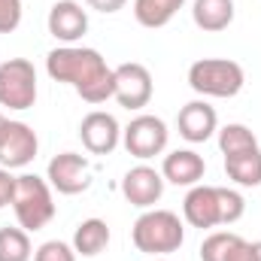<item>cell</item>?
<instances>
[{
	"label": "cell",
	"mask_w": 261,
	"mask_h": 261,
	"mask_svg": "<svg viewBox=\"0 0 261 261\" xmlns=\"http://www.w3.org/2000/svg\"><path fill=\"white\" fill-rule=\"evenodd\" d=\"M107 243H110V225L103 219H85L73 234V249L85 258L100 255L107 249Z\"/></svg>",
	"instance_id": "18"
},
{
	"label": "cell",
	"mask_w": 261,
	"mask_h": 261,
	"mask_svg": "<svg viewBox=\"0 0 261 261\" xmlns=\"http://www.w3.org/2000/svg\"><path fill=\"white\" fill-rule=\"evenodd\" d=\"M192 18L200 31L219 34L234 21V0H195L192 3Z\"/></svg>",
	"instance_id": "16"
},
{
	"label": "cell",
	"mask_w": 261,
	"mask_h": 261,
	"mask_svg": "<svg viewBox=\"0 0 261 261\" xmlns=\"http://www.w3.org/2000/svg\"><path fill=\"white\" fill-rule=\"evenodd\" d=\"M167 137H170V130L158 116H137V119H130L128 128L122 130V143H125L128 155L140 158V161H149V158L161 155L167 149Z\"/></svg>",
	"instance_id": "6"
},
{
	"label": "cell",
	"mask_w": 261,
	"mask_h": 261,
	"mask_svg": "<svg viewBox=\"0 0 261 261\" xmlns=\"http://www.w3.org/2000/svg\"><path fill=\"white\" fill-rule=\"evenodd\" d=\"M122 195L128 197V203L140 206V210H149L164 195V176L149 164L130 167L125 173V179H122Z\"/></svg>",
	"instance_id": "11"
},
{
	"label": "cell",
	"mask_w": 261,
	"mask_h": 261,
	"mask_svg": "<svg viewBox=\"0 0 261 261\" xmlns=\"http://www.w3.org/2000/svg\"><path fill=\"white\" fill-rule=\"evenodd\" d=\"M34 261H76V249L61 243V240H46L34 252Z\"/></svg>",
	"instance_id": "24"
},
{
	"label": "cell",
	"mask_w": 261,
	"mask_h": 261,
	"mask_svg": "<svg viewBox=\"0 0 261 261\" xmlns=\"http://www.w3.org/2000/svg\"><path fill=\"white\" fill-rule=\"evenodd\" d=\"M219 210H222V225H234L246 213V200L234 189H219Z\"/></svg>",
	"instance_id": "23"
},
{
	"label": "cell",
	"mask_w": 261,
	"mask_h": 261,
	"mask_svg": "<svg viewBox=\"0 0 261 261\" xmlns=\"http://www.w3.org/2000/svg\"><path fill=\"white\" fill-rule=\"evenodd\" d=\"M49 186L58 192V195H79L88 189V161L76 152H61L49 161Z\"/></svg>",
	"instance_id": "9"
},
{
	"label": "cell",
	"mask_w": 261,
	"mask_h": 261,
	"mask_svg": "<svg viewBox=\"0 0 261 261\" xmlns=\"http://www.w3.org/2000/svg\"><path fill=\"white\" fill-rule=\"evenodd\" d=\"M31 237L24 228H0V261H31Z\"/></svg>",
	"instance_id": "20"
},
{
	"label": "cell",
	"mask_w": 261,
	"mask_h": 261,
	"mask_svg": "<svg viewBox=\"0 0 261 261\" xmlns=\"http://www.w3.org/2000/svg\"><path fill=\"white\" fill-rule=\"evenodd\" d=\"M40 140L37 130L24 122H6V128L0 134V167L15 170V167H28L37 158Z\"/></svg>",
	"instance_id": "8"
},
{
	"label": "cell",
	"mask_w": 261,
	"mask_h": 261,
	"mask_svg": "<svg viewBox=\"0 0 261 261\" xmlns=\"http://www.w3.org/2000/svg\"><path fill=\"white\" fill-rule=\"evenodd\" d=\"M12 210L15 219L24 231H40L55 219V200L52 186L37 176V173H21L15 176V192H12Z\"/></svg>",
	"instance_id": "3"
},
{
	"label": "cell",
	"mask_w": 261,
	"mask_h": 261,
	"mask_svg": "<svg viewBox=\"0 0 261 261\" xmlns=\"http://www.w3.org/2000/svg\"><path fill=\"white\" fill-rule=\"evenodd\" d=\"M216 125H219L216 110H213L206 100H192V103H186V107L179 110V116H176V130H179V137L189 140V143H203V140H210V137L216 134Z\"/></svg>",
	"instance_id": "14"
},
{
	"label": "cell",
	"mask_w": 261,
	"mask_h": 261,
	"mask_svg": "<svg viewBox=\"0 0 261 261\" xmlns=\"http://www.w3.org/2000/svg\"><path fill=\"white\" fill-rule=\"evenodd\" d=\"M182 216L192 228H216L222 225L219 210V186H192V192L182 200Z\"/></svg>",
	"instance_id": "13"
},
{
	"label": "cell",
	"mask_w": 261,
	"mask_h": 261,
	"mask_svg": "<svg viewBox=\"0 0 261 261\" xmlns=\"http://www.w3.org/2000/svg\"><path fill=\"white\" fill-rule=\"evenodd\" d=\"M219 149L222 155H240V152L258 149V137L246 125H225L219 130Z\"/></svg>",
	"instance_id": "21"
},
{
	"label": "cell",
	"mask_w": 261,
	"mask_h": 261,
	"mask_svg": "<svg viewBox=\"0 0 261 261\" xmlns=\"http://www.w3.org/2000/svg\"><path fill=\"white\" fill-rule=\"evenodd\" d=\"M246 82L243 67L231 58H200L189 67V85L203 97H234Z\"/></svg>",
	"instance_id": "4"
},
{
	"label": "cell",
	"mask_w": 261,
	"mask_h": 261,
	"mask_svg": "<svg viewBox=\"0 0 261 261\" xmlns=\"http://www.w3.org/2000/svg\"><path fill=\"white\" fill-rule=\"evenodd\" d=\"M155 261H167V258H155Z\"/></svg>",
	"instance_id": "31"
},
{
	"label": "cell",
	"mask_w": 261,
	"mask_h": 261,
	"mask_svg": "<svg viewBox=\"0 0 261 261\" xmlns=\"http://www.w3.org/2000/svg\"><path fill=\"white\" fill-rule=\"evenodd\" d=\"M21 24V0H0V34H12Z\"/></svg>",
	"instance_id": "25"
},
{
	"label": "cell",
	"mask_w": 261,
	"mask_h": 261,
	"mask_svg": "<svg viewBox=\"0 0 261 261\" xmlns=\"http://www.w3.org/2000/svg\"><path fill=\"white\" fill-rule=\"evenodd\" d=\"M79 137H82V146L91 155H110L119 146V140H122V128H119L116 116H110L103 110H94V113H88L82 119Z\"/></svg>",
	"instance_id": "10"
},
{
	"label": "cell",
	"mask_w": 261,
	"mask_h": 261,
	"mask_svg": "<svg viewBox=\"0 0 261 261\" xmlns=\"http://www.w3.org/2000/svg\"><path fill=\"white\" fill-rule=\"evenodd\" d=\"M240 234H231V231H216L210 234L203 243H200V261H225L231 243L237 240Z\"/></svg>",
	"instance_id": "22"
},
{
	"label": "cell",
	"mask_w": 261,
	"mask_h": 261,
	"mask_svg": "<svg viewBox=\"0 0 261 261\" xmlns=\"http://www.w3.org/2000/svg\"><path fill=\"white\" fill-rule=\"evenodd\" d=\"M12 192H15V176H9V170L0 167V210L12 203Z\"/></svg>",
	"instance_id": "27"
},
{
	"label": "cell",
	"mask_w": 261,
	"mask_h": 261,
	"mask_svg": "<svg viewBox=\"0 0 261 261\" xmlns=\"http://www.w3.org/2000/svg\"><path fill=\"white\" fill-rule=\"evenodd\" d=\"M225 173L237 186L255 189L261 186V149H249L240 155H225Z\"/></svg>",
	"instance_id": "17"
},
{
	"label": "cell",
	"mask_w": 261,
	"mask_h": 261,
	"mask_svg": "<svg viewBox=\"0 0 261 261\" xmlns=\"http://www.w3.org/2000/svg\"><path fill=\"white\" fill-rule=\"evenodd\" d=\"M186 0H134V18L143 24V28H164L179 9H182Z\"/></svg>",
	"instance_id": "19"
},
{
	"label": "cell",
	"mask_w": 261,
	"mask_h": 261,
	"mask_svg": "<svg viewBox=\"0 0 261 261\" xmlns=\"http://www.w3.org/2000/svg\"><path fill=\"white\" fill-rule=\"evenodd\" d=\"M130 240L146 255H170V252H176L182 246L186 228H182L179 216L170 213V210H146L134 222Z\"/></svg>",
	"instance_id": "2"
},
{
	"label": "cell",
	"mask_w": 261,
	"mask_h": 261,
	"mask_svg": "<svg viewBox=\"0 0 261 261\" xmlns=\"http://www.w3.org/2000/svg\"><path fill=\"white\" fill-rule=\"evenodd\" d=\"M46 24H49V34H52L55 40H61L64 46H73L76 40L85 37V31H88V15H85V9H82L76 0H58V3L49 9Z\"/></svg>",
	"instance_id": "12"
},
{
	"label": "cell",
	"mask_w": 261,
	"mask_h": 261,
	"mask_svg": "<svg viewBox=\"0 0 261 261\" xmlns=\"http://www.w3.org/2000/svg\"><path fill=\"white\" fill-rule=\"evenodd\" d=\"M85 3H88L91 9H97V12H107V15H110V12H119L128 0H85Z\"/></svg>",
	"instance_id": "28"
},
{
	"label": "cell",
	"mask_w": 261,
	"mask_h": 261,
	"mask_svg": "<svg viewBox=\"0 0 261 261\" xmlns=\"http://www.w3.org/2000/svg\"><path fill=\"white\" fill-rule=\"evenodd\" d=\"M255 252H258V261H261V240L255 243Z\"/></svg>",
	"instance_id": "30"
},
{
	"label": "cell",
	"mask_w": 261,
	"mask_h": 261,
	"mask_svg": "<svg viewBox=\"0 0 261 261\" xmlns=\"http://www.w3.org/2000/svg\"><path fill=\"white\" fill-rule=\"evenodd\" d=\"M6 122H9V119H6V116L0 113V134H3V128H6Z\"/></svg>",
	"instance_id": "29"
},
{
	"label": "cell",
	"mask_w": 261,
	"mask_h": 261,
	"mask_svg": "<svg viewBox=\"0 0 261 261\" xmlns=\"http://www.w3.org/2000/svg\"><path fill=\"white\" fill-rule=\"evenodd\" d=\"M225 261H258V252H255V243H249V240L237 237V240L231 243V249H228V255H225Z\"/></svg>",
	"instance_id": "26"
},
{
	"label": "cell",
	"mask_w": 261,
	"mask_h": 261,
	"mask_svg": "<svg viewBox=\"0 0 261 261\" xmlns=\"http://www.w3.org/2000/svg\"><path fill=\"white\" fill-rule=\"evenodd\" d=\"M116 76V91L113 97L119 100V107L125 110H143L149 107L152 100V73L137 61H128V64H119L113 70Z\"/></svg>",
	"instance_id": "7"
},
{
	"label": "cell",
	"mask_w": 261,
	"mask_h": 261,
	"mask_svg": "<svg viewBox=\"0 0 261 261\" xmlns=\"http://www.w3.org/2000/svg\"><path fill=\"white\" fill-rule=\"evenodd\" d=\"M37 103V70L28 58H9L0 64V107L31 110Z\"/></svg>",
	"instance_id": "5"
},
{
	"label": "cell",
	"mask_w": 261,
	"mask_h": 261,
	"mask_svg": "<svg viewBox=\"0 0 261 261\" xmlns=\"http://www.w3.org/2000/svg\"><path fill=\"white\" fill-rule=\"evenodd\" d=\"M46 73L55 82H67L85 103H103L116 91L113 67L97 49L58 46L46 55Z\"/></svg>",
	"instance_id": "1"
},
{
	"label": "cell",
	"mask_w": 261,
	"mask_h": 261,
	"mask_svg": "<svg viewBox=\"0 0 261 261\" xmlns=\"http://www.w3.org/2000/svg\"><path fill=\"white\" fill-rule=\"evenodd\" d=\"M203 170H206V161L195 149H176L164 155V164H161L164 182H173V186H197L203 179Z\"/></svg>",
	"instance_id": "15"
}]
</instances>
